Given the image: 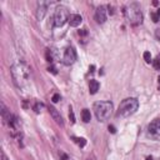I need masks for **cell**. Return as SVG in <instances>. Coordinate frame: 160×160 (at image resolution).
Instances as JSON below:
<instances>
[{"label":"cell","mask_w":160,"mask_h":160,"mask_svg":"<svg viewBox=\"0 0 160 160\" xmlns=\"http://www.w3.org/2000/svg\"><path fill=\"white\" fill-rule=\"evenodd\" d=\"M11 76L15 85L18 88H23L28 84L29 76H30V68L25 63H16L11 65Z\"/></svg>","instance_id":"6da1fadb"},{"label":"cell","mask_w":160,"mask_h":160,"mask_svg":"<svg viewBox=\"0 0 160 160\" xmlns=\"http://www.w3.org/2000/svg\"><path fill=\"white\" fill-rule=\"evenodd\" d=\"M124 15L127 20L131 25L137 26V25H140L143 23V14H141V9H140V5L138 3H131L125 6L124 9Z\"/></svg>","instance_id":"7a4b0ae2"},{"label":"cell","mask_w":160,"mask_h":160,"mask_svg":"<svg viewBox=\"0 0 160 160\" xmlns=\"http://www.w3.org/2000/svg\"><path fill=\"white\" fill-rule=\"evenodd\" d=\"M139 108V101L135 98H128V99H124L119 105L116 116L118 118H128L133 115L135 111L138 110Z\"/></svg>","instance_id":"3957f363"},{"label":"cell","mask_w":160,"mask_h":160,"mask_svg":"<svg viewBox=\"0 0 160 160\" xmlns=\"http://www.w3.org/2000/svg\"><path fill=\"white\" fill-rule=\"evenodd\" d=\"M94 113L99 121L108 120L113 113V103L111 101H96L94 104Z\"/></svg>","instance_id":"277c9868"},{"label":"cell","mask_w":160,"mask_h":160,"mask_svg":"<svg viewBox=\"0 0 160 160\" xmlns=\"http://www.w3.org/2000/svg\"><path fill=\"white\" fill-rule=\"evenodd\" d=\"M69 10L65 6H58L55 13H54V26H56V28H60V26H63L64 24L66 21H69Z\"/></svg>","instance_id":"5b68a950"},{"label":"cell","mask_w":160,"mask_h":160,"mask_svg":"<svg viewBox=\"0 0 160 160\" xmlns=\"http://www.w3.org/2000/svg\"><path fill=\"white\" fill-rule=\"evenodd\" d=\"M76 60V52L74 50V48H66V50L64 52L63 56V63L65 65H71Z\"/></svg>","instance_id":"8992f818"},{"label":"cell","mask_w":160,"mask_h":160,"mask_svg":"<svg viewBox=\"0 0 160 160\" xmlns=\"http://www.w3.org/2000/svg\"><path fill=\"white\" fill-rule=\"evenodd\" d=\"M148 130H149V134L153 138L160 139V119H155L154 121H151Z\"/></svg>","instance_id":"52a82bcc"},{"label":"cell","mask_w":160,"mask_h":160,"mask_svg":"<svg viewBox=\"0 0 160 160\" xmlns=\"http://www.w3.org/2000/svg\"><path fill=\"white\" fill-rule=\"evenodd\" d=\"M106 18H108L106 8L103 6V5H100L99 8H96V10H95V20H96V23L103 24V23L106 21Z\"/></svg>","instance_id":"ba28073f"},{"label":"cell","mask_w":160,"mask_h":160,"mask_svg":"<svg viewBox=\"0 0 160 160\" xmlns=\"http://www.w3.org/2000/svg\"><path fill=\"white\" fill-rule=\"evenodd\" d=\"M52 5L50 1H40L38 4V10H36V19L38 20H43V18L46 14V10L48 6Z\"/></svg>","instance_id":"9c48e42d"},{"label":"cell","mask_w":160,"mask_h":160,"mask_svg":"<svg viewBox=\"0 0 160 160\" xmlns=\"http://www.w3.org/2000/svg\"><path fill=\"white\" fill-rule=\"evenodd\" d=\"M49 113H50V115H52V118L55 120V123L58 125H60V127H63L64 125V121H63V118H61V115H60V113L56 110L54 106H49Z\"/></svg>","instance_id":"30bf717a"},{"label":"cell","mask_w":160,"mask_h":160,"mask_svg":"<svg viewBox=\"0 0 160 160\" xmlns=\"http://www.w3.org/2000/svg\"><path fill=\"white\" fill-rule=\"evenodd\" d=\"M81 21H83V18L79 15V14H71L69 16V24L70 26H73V28H76V26H79Z\"/></svg>","instance_id":"8fae6325"},{"label":"cell","mask_w":160,"mask_h":160,"mask_svg":"<svg viewBox=\"0 0 160 160\" xmlns=\"http://www.w3.org/2000/svg\"><path fill=\"white\" fill-rule=\"evenodd\" d=\"M45 58H46V61H49V63H53L54 60L58 58V52L55 49H46L45 52Z\"/></svg>","instance_id":"7c38bea8"},{"label":"cell","mask_w":160,"mask_h":160,"mask_svg":"<svg viewBox=\"0 0 160 160\" xmlns=\"http://www.w3.org/2000/svg\"><path fill=\"white\" fill-rule=\"evenodd\" d=\"M99 88H100V84L98 83L96 80H90V83H89V91H90V94H96L98 93V90H99Z\"/></svg>","instance_id":"4fadbf2b"},{"label":"cell","mask_w":160,"mask_h":160,"mask_svg":"<svg viewBox=\"0 0 160 160\" xmlns=\"http://www.w3.org/2000/svg\"><path fill=\"white\" fill-rule=\"evenodd\" d=\"M81 119H83L84 123H89L90 119H91L90 110H88V109H83V111H81Z\"/></svg>","instance_id":"5bb4252c"},{"label":"cell","mask_w":160,"mask_h":160,"mask_svg":"<svg viewBox=\"0 0 160 160\" xmlns=\"http://www.w3.org/2000/svg\"><path fill=\"white\" fill-rule=\"evenodd\" d=\"M73 140L75 141L76 144L80 146V148H84V146L86 145V140H85L84 138H73Z\"/></svg>","instance_id":"9a60e30c"},{"label":"cell","mask_w":160,"mask_h":160,"mask_svg":"<svg viewBox=\"0 0 160 160\" xmlns=\"http://www.w3.org/2000/svg\"><path fill=\"white\" fill-rule=\"evenodd\" d=\"M44 106H45V105H44L43 103H36L35 105H34V110H35V113H40V111L44 109Z\"/></svg>","instance_id":"2e32d148"},{"label":"cell","mask_w":160,"mask_h":160,"mask_svg":"<svg viewBox=\"0 0 160 160\" xmlns=\"http://www.w3.org/2000/svg\"><path fill=\"white\" fill-rule=\"evenodd\" d=\"M143 56H144V60L146 61V63H150V61H151V55H150V53H149V52H145Z\"/></svg>","instance_id":"e0dca14e"},{"label":"cell","mask_w":160,"mask_h":160,"mask_svg":"<svg viewBox=\"0 0 160 160\" xmlns=\"http://www.w3.org/2000/svg\"><path fill=\"white\" fill-rule=\"evenodd\" d=\"M69 118H70V121L71 123H73V124H74V123H75V115H74V111H73V109H69Z\"/></svg>","instance_id":"ac0fdd59"},{"label":"cell","mask_w":160,"mask_h":160,"mask_svg":"<svg viewBox=\"0 0 160 160\" xmlns=\"http://www.w3.org/2000/svg\"><path fill=\"white\" fill-rule=\"evenodd\" d=\"M59 100H60V95H59V94H54L53 98H52V101H53V103H58Z\"/></svg>","instance_id":"d6986e66"},{"label":"cell","mask_w":160,"mask_h":160,"mask_svg":"<svg viewBox=\"0 0 160 160\" xmlns=\"http://www.w3.org/2000/svg\"><path fill=\"white\" fill-rule=\"evenodd\" d=\"M153 64H154V68L156 70H160V61L158 59H155L154 61H153Z\"/></svg>","instance_id":"ffe728a7"},{"label":"cell","mask_w":160,"mask_h":160,"mask_svg":"<svg viewBox=\"0 0 160 160\" xmlns=\"http://www.w3.org/2000/svg\"><path fill=\"white\" fill-rule=\"evenodd\" d=\"M151 18H153V21H154V23H158L159 20H160L156 13H151Z\"/></svg>","instance_id":"44dd1931"},{"label":"cell","mask_w":160,"mask_h":160,"mask_svg":"<svg viewBox=\"0 0 160 160\" xmlns=\"http://www.w3.org/2000/svg\"><path fill=\"white\" fill-rule=\"evenodd\" d=\"M88 34V31L85 29H81V30H79V35H86Z\"/></svg>","instance_id":"7402d4cb"},{"label":"cell","mask_w":160,"mask_h":160,"mask_svg":"<svg viewBox=\"0 0 160 160\" xmlns=\"http://www.w3.org/2000/svg\"><path fill=\"white\" fill-rule=\"evenodd\" d=\"M109 131L113 133V134H114V133L116 131V130H115V127H113V125H109Z\"/></svg>","instance_id":"603a6c76"},{"label":"cell","mask_w":160,"mask_h":160,"mask_svg":"<svg viewBox=\"0 0 160 160\" xmlns=\"http://www.w3.org/2000/svg\"><path fill=\"white\" fill-rule=\"evenodd\" d=\"M48 70H49V71H52L53 74H56V69H55V68H54V66H52V68H49V69H48Z\"/></svg>","instance_id":"cb8c5ba5"},{"label":"cell","mask_w":160,"mask_h":160,"mask_svg":"<svg viewBox=\"0 0 160 160\" xmlns=\"http://www.w3.org/2000/svg\"><path fill=\"white\" fill-rule=\"evenodd\" d=\"M1 160H9L8 158H6V155H5L4 151H1Z\"/></svg>","instance_id":"d4e9b609"},{"label":"cell","mask_w":160,"mask_h":160,"mask_svg":"<svg viewBox=\"0 0 160 160\" xmlns=\"http://www.w3.org/2000/svg\"><path fill=\"white\" fill-rule=\"evenodd\" d=\"M60 156H61V159H63V160H69V158H68V156H66L65 154H63V153L60 154Z\"/></svg>","instance_id":"484cf974"},{"label":"cell","mask_w":160,"mask_h":160,"mask_svg":"<svg viewBox=\"0 0 160 160\" xmlns=\"http://www.w3.org/2000/svg\"><path fill=\"white\" fill-rule=\"evenodd\" d=\"M156 36H158V39H160V29H158V31H156Z\"/></svg>","instance_id":"4316f807"},{"label":"cell","mask_w":160,"mask_h":160,"mask_svg":"<svg viewBox=\"0 0 160 160\" xmlns=\"http://www.w3.org/2000/svg\"><path fill=\"white\" fill-rule=\"evenodd\" d=\"M156 14H158V16H159V19H160V8L158 9V11H156Z\"/></svg>","instance_id":"83f0119b"},{"label":"cell","mask_w":160,"mask_h":160,"mask_svg":"<svg viewBox=\"0 0 160 160\" xmlns=\"http://www.w3.org/2000/svg\"><path fill=\"white\" fill-rule=\"evenodd\" d=\"M158 81H159V89H160V76L158 78Z\"/></svg>","instance_id":"f1b7e54d"},{"label":"cell","mask_w":160,"mask_h":160,"mask_svg":"<svg viewBox=\"0 0 160 160\" xmlns=\"http://www.w3.org/2000/svg\"><path fill=\"white\" fill-rule=\"evenodd\" d=\"M156 59H158V60L160 61V54H159V55H158V58H156Z\"/></svg>","instance_id":"f546056e"},{"label":"cell","mask_w":160,"mask_h":160,"mask_svg":"<svg viewBox=\"0 0 160 160\" xmlns=\"http://www.w3.org/2000/svg\"><path fill=\"white\" fill-rule=\"evenodd\" d=\"M146 160H153V159H151V158H148V159H146Z\"/></svg>","instance_id":"4dcf8cb0"},{"label":"cell","mask_w":160,"mask_h":160,"mask_svg":"<svg viewBox=\"0 0 160 160\" xmlns=\"http://www.w3.org/2000/svg\"><path fill=\"white\" fill-rule=\"evenodd\" d=\"M86 160H93V159H90V158H89V159H86Z\"/></svg>","instance_id":"1f68e13d"},{"label":"cell","mask_w":160,"mask_h":160,"mask_svg":"<svg viewBox=\"0 0 160 160\" xmlns=\"http://www.w3.org/2000/svg\"><path fill=\"white\" fill-rule=\"evenodd\" d=\"M159 160H160V159H159Z\"/></svg>","instance_id":"d6a6232c"}]
</instances>
